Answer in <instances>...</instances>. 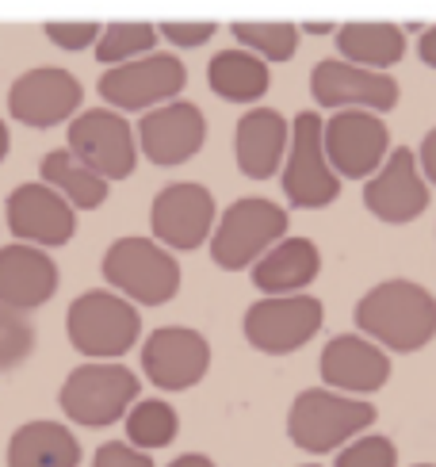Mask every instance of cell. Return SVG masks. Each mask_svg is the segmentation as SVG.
<instances>
[{
	"label": "cell",
	"mask_w": 436,
	"mask_h": 467,
	"mask_svg": "<svg viewBox=\"0 0 436 467\" xmlns=\"http://www.w3.org/2000/svg\"><path fill=\"white\" fill-rule=\"evenodd\" d=\"M356 329L387 353H421L436 337V296L410 276L379 280L356 303Z\"/></svg>",
	"instance_id": "1"
},
{
	"label": "cell",
	"mask_w": 436,
	"mask_h": 467,
	"mask_svg": "<svg viewBox=\"0 0 436 467\" xmlns=\"http://www.w3.org/2000/svg\"><path fill=\"white\" fill-rule=\"evenodd\" d=\"M379 410L360 395H345L333 387H306L287 410V441L306 456L337 452L345 441L368 433Z\"/></svg>",
	"instance_id": "2"
},
{
	"label": "cell",
	"mask_w": 436,
	"mask_h": 467,
	"mask_svg": "<svg viewBox=\"0 0 436 467\" xmlns=\"http://www.w3.org/2000/svg\"><path fill=\"white\" fill-rule=\"evenodd\" d=\"M100 276L134 306H165L181 296L184 284L176 253L153 238H138V234H123L104 249Z\"/></svg>",
	"instance_id": "3"
},
{
	"label": "cell",
	"mask_w": 436,
	"mask_h": 467,
	"mask_svg": "<svg viewBox=\"0 0 436 467\" xmlns=\"http://www.w3.org/2000/svg\"><path fill=\"white\" fill-rule=\"evenodd\" d=\"M66 337L85 360H123L142 341V310L111 287H88L66 310Z\"/></svg>",
	"instance_id": "4"
},
{
	"label": "cell",
	"mask_w": 436,
	"mask_h": 467,
	"mask_svg": "<svg viewBox=\"0 0 436 467\" xmlns=\"http://www.w3.org/2000/svg\"><path fill=\"white\" fill-rule=\"evenodd\" d=\"M134 399H142V379L119 360H85L57 387V406L66 421L81 430H108L123 421Z\"/></svg>",
	"instance_id": "5"
},
{
	"label": "cell",
	"mask_w": 436,
	"mask_h": 467,
	"mask_svg": "<svg viewBox=\"0 0 436 467\" xmlns=\"http://www.w3.org/2000/svg\"><path fill=\"white\" fill-rule=\"evenodd\" d=\"M287 230L291 219L284 203L268 196H242L214 219V230L207 238L211 261L223 272H249V265L280 242Z\"/></svg>",
	"instance_id": "6"
},
{
	"label": "cell",
	"mask_w": 436,
	"mask_h": 467,
	"mask_svg": "<svg viewBox=\"0 0 436 467\" xmlns=\"http://www.w3.org/2000/svg\"><path fill=\"white\" fill-rule=\"evenodd\" d=\"M280 188L284 200L295 211H322L341 196V177L333 172L326 150H322V115L299 111L287 134V153L280 165Z\"/></svg>",
	"instance_id": "7"
},
{
	"label": "cell",
	"mask_w": 436,
	"mask_h": 467,
	"mask_svg": "<svg viewBox=\"0 0 436 467\" xmlns=\"http://www.w3.org/2000/svg\"><path fill=\"white\" fill-rule=\"evenodd\" d=\"M326 326V303L310 291H291V296H261L245 306L242 334L265 357H291L306 341L318 337Z\"/></svg>",
	"instance_id": "8"
},
{
	"label": "cell",
	"mask_w": 436,
	"mask_h": 467,
	"mask_svg": "<svg viewBox=\"0 0 436 467\" xmlns=\"http://www.w3.org/2000/svg\"><path fill=\"white\" fill-rule=\"evenodd\" d=\"M188 85V69L176 54L169 50H150L142 57H130V62L108 66L96 81L104 108H115L123 115H142L157 104H169L184 92Z\"/></svg>",
	"instance_id": "9"
},
{
	"label": "cell",
	"mask_w": 436,
	"mask_h": 467,
	"mask_svg": "<svg viewBox=\"0 0 436 467\" xmlns=\"http://www.w3.org/2000/svg\"><path fill=\"white\" fill-rule=\"evenodd\" d=\"M66 150L92 172H100L108 184L134 177L138 169V142L134 127L115 108H81L66 123Z\"/></svg>",
	"instance_id": "10"
},
{
	"label": "cell",
	"mask_w": 436,
	"mask_h": 467,
	"mask_svg": "<svg viewBox=\"0 0 436 467\" xmlns=\"http://www.w3.org/2000/svg\"><path fill=\"white\" fill-rule=\"evenodd\" d=\"M85 104V88L77 73L62 66H31L8 85V115L19 127L54 130L66 127Z\"/></svg>",
	"instance_id": "11"
},
{
	"label": "cell",
	"mask_w": 436,
	"mask_h": 467,
	"mask_svg": "<svg viewBox=\"0 0 436 467\" xmlns=\"http://www.w3.org/2000/svg\"><path fill=\"white\" fill-rule=\"evenodd\" d=\"M322 150L341 181H368L390 153V127L375 111L341 108L322 123Z\"/></svg>",
	"instance_id": "12"
},
{
	"label": "cell",
	"mask_w": 436,
	"mask_h": 467,
	"mask_svg": "<svg viewBox=\"0 0 436 467\" xmlns=\"http://www.w3.org/2000/svg\"><path fill=\"white\" fill-rule=\"evenodd\" d=\"M432 188L410 146H390L383 165L364 181V207L383 226H406L425 215Z\"/></svg>",
	"instance_id": "13"
},
{
	"label": "cell",
	"mask_w": 436,
	"mask_h": 467,
	"mask_svg": "<svg viewBox=\"0 0 436 467\" xmlns=\"http://www.w3.org/2000/svg\"><path fill=\"white\" fill-rule=\"evenodd\" d=\"M211 341L192 326H157L142 341V372L157 391L181 395L200 387L211 372Z\"/></svg>",
	"instance_id": "14"
},
{
	"label": "cell",
	"mask_w": 436,
	"mask_h": 467,
	"mask_svg": "<svg viewBox=\"0 0 436 467\" xmlns=\"http://www.w3.org/2000/svg\"><path fill=\"white\" fill-rule=\"evenodd\" d=\"M214 219H218V203L211 196V188L200 181L165 184L150 203L153 242H161L172 253H192L207 245Z\"/></svg>",
	"instance_id": "15"
},
{
	"label": "cell",
	"mask_w": 436,
	"mask_h": 467,
	"mask_svg": "<svg viewBox=\"0 0 436 467\" xmlns=\"http://www.w3.org/2000/svg\"><path fill=\"white\" fill-rule=\"evenodd\" d=\"M134 142H138V153L157 169L184 165L207 146V115L192 100H181V96H176L169 104H157V108L142 111Z\"/></svg>",
	"instance_id": "16"
},
{
	"label": "cell",
	"mask_w": 436,
	"mask_h": 467,
	"mask_svg": "<svg viewBox=\"0 0 436 467\" xmlns=\"http://www.w3.org/2000/svg\"><path fill=\"white\" fill-rule=\"evenodd\" d=\"M310 96L326 111L364 108L375 115H387L399 108L402 88L387 69H364L345 62V57H326V62L310 69Z\"/></svg>",
	"instance_id": "17"
},
{
	"label": "cell",
	"mask_w": 436,
	"mask_h": 467,
	"mask_svg": "<svg viewBox=\"0 0 436 467\" xmlns=\"http://www.w3.org/2000/svg\"><path fill=\"white\" fill-rule=\"evenodd\" d=\"M5 223L16 242L38 249H62L77 234V211L43 181H27L8 192Z\"/></svg>",
	"instance_id": "18"
},
{
	"label": "cell",
	"mask_w": 436,
	"mask_h": 467,
	"mask_svg": "<svg viewBox=\"0 0 436 467\" xmlns=\"http://www.w3.org/2000/svg\"><path fill=\"white\" fill-rule=\"evenodd\" d=\"M322 383L345 395H375L390 383V353L364 334H337L318 357Z\"/></svg>",
	"instance_id": "19"
},
{
	"label": "cell",
	"mask_w": 436,
	"mask_h": 467,
	"mask_svg": "<svg viewBox=\"0 0 436 467\" xmlns=\"http://www.w3.org/2000/svg\"><path fill=\"white\" fill-rule=\"evenodd\" d=\"M57 284H62V268L50 257V249L27 242L0 245V303L5 306L31 315L57 296Z\"/></svg>",
	"instance_id": "20"
},
{
	"label": "cell",
	"mask_w": 436,
	"mask_h": 467,
	"mask_svg": "<svg viewBox=\"0 0 436 467\" xmlns=\"http://www.w3.org/2000/svg\"><path fill=\"white\" fill-rule=\"evenodd\" d=\"M287 134H291V123L284 119L275 108H265V104H253L242 119H237V130H234V161H237V172L245 181H272L275 172L284 165V153H287Z\"/></svg>",
	"instance_id": "21"
},
{
	"label": "cell",
	"mask_w": 436,
	"mask_h": 467,
	"mask_svg": "<svg viewBox=\"0 0 436 467\" xmlns=\"http://www.w3.org/2000/svg\"><path fill=\"white\" fill-rule=\"evenodd\" d=\"M322 272V249L303 234H284L272 249L249 265V280L261 296H291L306 291Z\"/></svg>",
	"instance_id": "22"
},
{
	"label": "cell",
	"mask_w": 436,
	"mask_h": 467,
	"mask_svg": "<svg viewBox=\"0 0 436 467\" xmlns=\"http://www.w3.org/2000/svg\"><path fill=\"white\" fill-rule=\"evenodd\" d=\"M333 43L345 62L390 73V66L406 57V27L390 19H348L333 27Z\"/></svg>",
	"instance_id": "23"
},
{
	"label": "cell",
	"mask_w": 436,
	"mask_h": 467,
	"mask_svg": "<svg viewBox=\"0 0 436 467\" xmlns=\"http://www.w3.org/2000/svg\"><path fill=\"white\" fill-rule=\"evenodd\" d=\"M8 467H77L81 463V441L66 421L35 418L24 421L8 441Z\"/></svg>",
	"instance_id": "24"
},
{
	"label": "cell",
	"mask_w": 436,
	"mask_h": 467,
	"mask_svg": "<svg viewBox=\"0 0 436 467\" xmlns=\"http://www.w3.org/2000/svg\"><path fill=\"white\" fill-rule=\"evenodd\" d=\"M207 85L226 104H261V96L272 88V66L242 47L218 50L207 62Z\"/></svg>",
	"instance_id": "25"
},
{
	"label": "cell",
	"mask_w": 436,
	"mask_h": 467,
	"mask_svg": "<svg viewBox=\"0 0 436 467\" xmlns=\"http://www.w3.org/2000/svg\"><path fill=\"white\" fill-rule=\"evenodd\" d=\"M38 181L50 184L77 215L104 207L111 196V184L100 177V172H92L85 161H77L69 150H50L47 158L38 161Z\"/></svg>",
	"instance_id": "26"
},
{
	"label": "cell",
	"mask_w": 436,
	"mask_h": 467,
	"mask_svg": "<svg viewBox=\"0 0 436 467\" xmlns=\"http://www.w3.org/2000/svg\"><path fill=\"white\" fill-rule=\"evenodd\" d=\"M123 430L134 449L157 452V449H169L181 437V414L165 399H134L130 410L123 414Z\"/></svg>",
	"instance_id": "27"
},
{
	"label": "cell",
	"mask_w": 436,
	"mask_h": 467,
	"mask_svg": "<svg viewBox=\"0 0 436 467\" xmlns=\"http://www.w3.org/2000/svg\"><path fill=\"white\" fill-rule=\"evenodd\" d=\"M230 35L237 38L242 50L265 57L268 66H280L295 57L303 31L291 19H237V24H230Z\"/></svg>",
	"instance_id": "28"
},
{
	"label": "cell",
	"mask_w": 436,
	"mask_h": 467,
	"mask_svg": "<svg viewBox=\"0 0 436 467\" xmlns=\"http://www.w3.org/2000/svg\"><path fill=\"white\" fill-rule=\"evenodd\" d=\"M161 35H157V24H146V19H119V24H100V35L92 43L96 62L104 69L130 62V57H142L150 50H157Z\"/></svg>",
	"instance_id": "29"
},
{
	"label": "cell",
	"mask_w": 436,
	"mask_h": 467,
	"mask_svg": "<svg viewBox=\"0 0 436 467\" xmlns=\"http://www.w3.org/2000/svg\"><path fill=\"white\" fill-rule=\"evenodd\" d=\"M38 345V329L24 310H12L0 303V376L16 372L19 364H27Z\"/></svg>",
	"instance_id": "30"
},
{
	"label": "cell",
	"mask_w": 436,
	"mask_h": 467,
	"mask_svg": "<svg viewBox=\"0 0 436 467\" xmlns=\"http://www.w3.org/2000/svg\"><path fill=\"white\" fill-rule=\"evenodd\" d=\"M333 467H399V444L387 433H360L337 449Z\"/></svg>",
	"instance_id": "31"
},
{
	"label": "cell",
	"mask_w": 436,
	"mask_h": 467,
	"mask_svg": "<svg viewBox=\"0 0 436 467\" xmlns=\"http://www.w3.org/2000/svg\"><path fill=\"white\" fill-rule=\"evenodd\" d=\"M43 35L50 38V47L66 54H81V50H92L100 24L96 19H50V24H43Z\"/></svg>",
	"instance_id": "32"
},
{
	"label": "cell",
	"mask_w": 436,
	"mask_h": 467,
	"mask_svg": "<svg viewBox=\"0 0 436 467\" xmlns=\"http://www.w3.org/2000/svg\"><path fill=\"white\" fill-rule=\"evenodd\" d=\"M157 35L176 50H200L218 35V24H211V19H203V24L200 19H165V24H157Z\"/></svg>",
	"instance_id": "33"
},
{
	"label": "cell",
	"mask_w": 436,
	"mask_h": 467,
	"mask_svg": "<svg viewBox=\"0 0 436 467\" xmlns=\"http://www.w3.org/2000/svg\"><path fill=\"white\" fill-rule=\"evenodd\" d=\"M92 467H153V460H150V452L134 449L130 441H108L96 449Z\"/></svg>",
	"instance_id": "34"
},
{
	"label": "cell",
	"mask_w": 436,
	"mask_h": 467,
	"mask_svg": "<svg viewBox=\"0 0 436 467\" xmlns=\"http://www.w3.org/2000/svg\"><path fill=\"white\" fill-rule=\"evenodd\" d=\"M418 165H421V172H425L429 188H436V127L425 130V139H421V146H418Z\"/></svg>",
	"instance_id": "35"
},
{
	"label": "cell",
	"mask_w": 436,
	"mask_h": 467,
	"mask_svg": "<svg viewBox=\"0 0 436 467\" xmlns=\"http://www.w3.org/2000/svg\"><path fill=\"white\" fill-rule=\"evenodd\" d=\"M418 57L429 66V69H436V24H425L421 27V38H418Z\"/></svg>",
	"instance_id": "36"
},
{
	"label": "cell",
	"mask_w": 436,
	"mask_h": 467,
	"mask_svg": "<svg viewBox=\"0 0 436 467\" xmlns=\"http://www.w3.org/2000/svg\"><path fill=\"white\" fill-rule=\"evenodd\" d=\"M169 467H218L211 456H203V452H184V456H176Z\"/></svg>",
	"instance_id": "37"
},
{
	"label": "cell",
	"mask_w": 436,
	"mask_h": 467,
	"mask_svg": "<svg viewBox=\"0 0 436 467\" xmlns=\"http://www.w3.org/2000/svg\"><path fill=\"white\" fill-rule=\"evenodd\" d=\"M8 150H12V130H8V123H5V119H0V165H5Z\"/></svg>",
	"instance_id": "38"
},
{
	"label": "cell",
	"mask_w": 436,
	"mask_h": 467,
	"mask_svg": "<svg viewBox=\"0 0 436 467\" xmlns=\"http://www.w3.org/2000/svg\"><path fill=\"white\" fill-rule=\"evenodd\" d=\"M337 24H318V19H310V24H299V31H310V35H333Z\"/></svg>",
	"instance_id": "39"
},
{
	"label": "cell",
	"mask_w": 436,
	"mask_h": 467,
	"mask_svg": "<svg viewBox=\"0 0 436 467\" xmlns=\"http://www.w3.org/2000/svg\"><path fill=\"white\" fill-rule=\"evenodd\" d=\"M413 467H436V463H413Z\"/></svg>",
	"instance_id": "40"
},
{
	"label": "cell",
	"mask_w": 436,
	"mask_h": 467,
	"mask_svg": "<svg viewBox=\"0 0 436 467\" xmlns=\"http://www.w3.org/2000/svg\"><path fill=\"white\" fill-rule=\"evenodd\" d=\"M306 467H318V463H306Z\"/></svg>",
	"instance_id": "41"
}]
</instances>
